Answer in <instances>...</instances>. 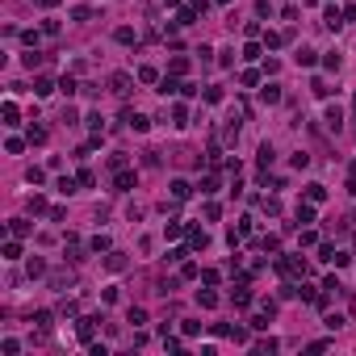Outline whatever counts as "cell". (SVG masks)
<instances>
[{
    "instance_id": "cell-2",
    "label": "cell",
    "mask_w": 356,
    "mask_h": 356,
    "mask_svg": "<svg viewBox=\"0 0 356 356\" xmlns=\"http://www.w3.org/2000/svg\"><path fill=\"white\" fill-rule=\"evenodd\" d=\"M122 122L130 126V130H138V134H143V130H151V122H147L143 113H134V109H126V113H122Z\"/></svg>"
},
{
    "instance_id": "cell-1",
    "label": "cell",
    "mask_w": 356,
    "mask_h": 356,
    "mask_svg": "<svg viewBox=\"0 0 356 356\" xmlns=\"http://www.w3.org/2000/svg\"><path fill=\"white\" fill-rule=\"evenodd\" d=\"M277 268H281L285 277H306V264L298 260V256H281V260H277Z\"/></svg>"
},
{
    "instance_id": "cell-36",
    "label": "cell",
    "mask_w": 356,
    "mask_h": 356,
    "mask_svg": "<svg viewBox=\"0 0 356 356\" xmlns=\"http://www.w3.org/2000/svg\"><path fill=\"white\" fill-rule=\"evenodd\" d=\"M88 126H93V134H105V126H101V113H88Z\"/></svg>"
},
{
    "instance_id": "cell-21",
    "label": "cell",
    "mask_w": 356,
    "mask_h": 356,
    "mask_svg": "<svg viewBox=\"0 0 356 356\" xmlns=\"http://www.w3.org/2000/svg\"><path fill=\"white\" fill-rule=\"evenodd\" d=\"M188 239H193V247H206L209 235H206V230H188Z\"/></svg>"
},
{
    "instance_id": "cell-4",
    "label": "cell",
    "mask_w": 356,
    "mask_h": 356,
    "mask_svg": "<svg viewBox=\"0 0 356 356\" xmlns=\"http://www.w3.org/2000/svg\"><path fill=\"white\" fill-rule=\"evenodd\" d=\"M109 88H113V93H117V96H126V93H130V75H126V72H117V75H109Z\"/></svg>"
},
{
    "instance_id": "cell-29",
    "label": "cell",
    "mask_w": 356,
    "mask_h": 356,
    "mask_svg": "<svg viewBox=\"0 0 356 356\" xmlns=\"http://www.w3.org/2000/svg\"><path fill=\"white\" fill-rule=\"evenodd\" d=\"M9 230H13V235H30V222H25V218H13Z\"/></svg>"
},
{
    "instance_id": "cell-30",
    "label": "cell",
    "mask_w": 356,
    "mask_h": 356,
    "mask_svg": "<svg viewBox=\"0 0 356 356\" xmlns=\"http://www.w3.org/2000/svg\"><path fill=\"white\" fill-rule=\"evenodd\" d=\"M30 143H38V147L46 143V130H42V126H30Z\"/></svg>"
},
{
    "instance_id": "cell-6",
    "label": "cell",
    "mask_w": 356,
    "mask_h": 356,
    "mask_svg": "<svg viewBox=\"0 0 356 356\" xmlns=\"http://www.w3.org/2000/svg\"><path fill=\"white\" fill-rule=\"evenodd\" d=\"M138 185V176H134V172H126V168H122V172H117V193H130V188H134Z\"/></svg>"
},
{
    "instance_id": "cell-22",
    "label": "cell",
    "mask_w": 356,
    "mask_h": 356,
    "mask_svg": "<svg viewBox=\"0 0 356 356\" xmlns=\"http://www.w3.org/2000/svg\"><path fill=\"white\" fill-rule=\"evenodd\" d=\"M138 80H143V84H155L159 75H155V67H138Z\"/></svg>"
},
{
    "instance_id": "cell-26",
    "label": "cell",
    "mask_w": 356,
    "mask_h": 356,
    "mask_svg": "<svg viewBox=\"0 0 356 356\" xmlns=\"http://www.w3.org/2000/svg\"><path fill=\"white\" fill-rule=\"evenodd\" d=\"M4 260H21V243H4Z\"/></svg>"
},
{
    "instance_id": "cell-13",
    "label": "cell",
    "mask_w": 356,
    "mask_h": 356,
    "mask_svg": "<svg viewBox=\"0 0 356 356\" xmlns=\"http://www.w3.org/2000/svg\"><path fill=\"white\" fill-rule=\"evenodd\" d=\"M172 93H180V84L172 80V75H164V80H159V96H172Z\"/></svg>"
},
{
    "instance_id": "cell-3",
    "label": "cell",
    "mask_w": 356,
    "mask_h": 356,
    "mask_svg": "<svg viewBox=\"0 0 356 356\" xmlns=\"http://www.w3.org/2000/svg\"><path fill=\"white\" fill-rule=\"evenodd\" d=\"M323 122L331 126V130H339V126H344V109H339V105H327V113H323Z\"/></svg>"
},
{
    "instance_id": "cell-12",
    "label": "cell",
    "mask_w": 356,
    "mask_h": 356,
    "mask_svg": "<svg viewBox=\"0 0 356 356\" xmlns=\"http://www.w3.org/2000/svg\"><path fill=\"white\" fill-rule=\"evenodd\" d=\"M293 63H298V67H314V51H310V46H302V51L293 55Z\"/></svg>"
},
{
    "instance_id": "cell-24",
    "label": "cell",
    "mask_w": 356,
    "mask_h": 356,
    "mask_svg": "<svg viewBox=\"0 0 356 356\" xmlns=\"http://www.w3.org/2000/svg\"><path fill=\"white\" fill-rule=\"evenodd\" d=\"M206 101H209V105L222 101V88H218V84H209V88H206Z\"/></svg>"
},
{
    "instance_id": "cell-34",
    "label": "cell",
    "mask_w": 356,
    "mask_h": 356,
    "mask_svg": "<svg viewBox=\"0 0 356 356\" xmlns=\"http://www.w3.org/2000/svg\"><path fill=\"white\" fill-rule=\"evenodd\" d=\"M80 185H84V188H93V185H96V176L88 172V168H80Z\"/></svg>"
},
{
    "instance_id": "cell-32",
    "label": "cell",
    "mask_w": 356,
    "mask_h": 356,
    "mask_svg": "<svg viewBox=\"0 0 356 356\" xmlns=\"http://www.w3.org/2000/svg\"><path fill=\"white\" fill-rule=\"evenodd\" d=\"M243 59H247V63L260 59V46H256V42H247V46H243Z\"/></svg>"
},
{
    "instance_id": "cell-5",
    "label": "cell",
    "mask_w": 356,
    "mask_h": 356,
    "mask_svg": "<svg viewBox=\"0 0 356 356\" xmlns=\"http://www.w3.org/2000/svg\"><path fill=\"white\" fill-rule=\"evenodd\" d=\"M96 323H101V319H80V327H75V331H80V339H84V344H88V339L96 335Z\"/></svg>"
},
{
    "instance_id": "cell-33",
    "label": "cell",
    "mask_w": 356,
    "mask_h": 356,
    "mask_svg": "<svg viewBox=\"0 0 356 356\" xmlns=\"http://www.w3.org/2000/svg\"><path fill=\"white\" fill-rule=\"evenodd\" d=\"M180 277H185V281H193V277H201V268H197V264H185V268H180Z\"/></svg>"
},
{
    "instance_id": "cell-20",
    "label": "cell",
    "mask_w": 356,
    "mask_h": 356,
    "mask_svg": "<svg viewBox=\"0 0 356 356\" xmlns=\"http://www.w3.org/2000/svg\"><path fill=\"white\" fill-rule=\"evenodd\" d=\"M298 222H314V201L310 206H298Z\"/></svg>"
},
{
    "instance_id": "cell-38",
    "label": "cell",
    "mask_w": 356,
    "mask_h": 356,
    "mask_svg": "<svg viewBox=\"0 0 356 356\" xmlns=\"http://www.w3.org/2000/svg\"><path fill=\"white\" fill-rule=\"evenodd\" d=\"M348 193H352V197H356V172H352V180H348Z\"/></svg>"
},
{
    "instance_id": "cell-7",
    "label": "cell",
    "mask_w": 356,
    "mask_h": 356,
    "mask_svg": "<svg viewBox=\"0 0 356 356\" xmlns=\"http://www.w3.org/2000/svg\"><path fill=\"white\" fill-rule=\"evenodd\" d=\"M197 306H201V310H214V306H218V293H214V289H201L197 293Z\"/></svg>"
},
{
    "instance_id": "cell-14",
    "label": "cell",
    "mask_w": 356,
    "mask_h": 356,
    "mask_svg": "<svg viewBox=\"0 0 356 356\" xmlns=\"http://www.w3.org/2000/svg\"><path fill=\"white\" fill-rule=\"evenodd\" d=\"M323 67H327V72H339V67H344V59H339V51H327Z\"/></svg>"
},
{
    "instance_id": "cell-11",
    "label": "cell",
    "mask_w": 356,
    "mask_h": 356,
    "mask_svg": "<svg viewBox=\"0 0 356 356\" xmlns=\"http://www.w3.org/2000/svg\"><path fill=\"white\" fill-rule=\"evenodd\" d=\"M126 319H130V327H143V323H147V310H143V306H130V310H126Z\"/></svg>"
},
{
    "instance_id": "cell-25",
    "label": "cell",
    "mask_w": 356,
    "mask_h": 356,
    "mask_svg": "<svg viewBox=\"0 0 356 356\" xmlns=\"http://www.w3.org/2000/svg\"><path fill=\"white\" fill-rule=\"evenodd\" d=\"M59 193H63V197H72V193H75V180L63 176V180H59Z\"/></svg>"
},
{
    "instance_id": "cell-37",
    "label": "cell",
    "mask_w": 356,
    "mask_h": 356,
    "mask_svg": "<svg viewBox=\"0 0 356 356\" xmlns=\"http://www.w3.org/2000/svg\"><path fill=\"white\" fill-rule=\"evenodd\" d=\"M0 348H4V356H17V352H21V344H17V339H4Z\"/></svg>"
},
{
    "instance_id": "cell-16",
    "label": "cell",
    "mask_w": 356,
    "mask_h": 356,
    "mask_svg": "<svg viewBox=\"0 0 356 356\" xmlns=\"http://www.w3.org/2000/svg\"><path fill=\"white\" fill-rule=\"evenodd\" d=\"M172 126H188V109L185 105H172Z\"/></svg>"
},
{
    "instance_id": "cell-15",
    "label": "cell",
    "mask_w": 356,
    "mask_h": 356,
    "mask_svg": "<svg viewBox=\"0 0 356 356\" xmlns=\"http://www.w3.org/2000/svg\"><path fill=\"white\" fill-rule=\"evenodd\" d=\"M306 197L319 206V201H327V188H323V185H306Z\"/></svg>"
},
{
    "instance_id": "cell-10",
    "label": "cell",
    "mask_w": 356,
    "mask_h": 356,
    "mask_svg": "<svg viewBox=\"0 0 356 356\" xmlns=\"http://www.w3.org/2000/svg\"><path fill=\"white\" fill-rule=\"evenodd\" d=\"M188 193H193V185H188V180H172V197H176V201H185Z\"/></svg>"
},
{
    "instance_id": "cell-27",
    "label": "cell",
    "mask_w": 356,
    "mask_h": 356,
    "mask_svg": "<svg viewBox=\"0 0 356 356\" xmlns=\"http://www.w3.org/2000/svg\"><path fill=\"white\" fill-rule=\"evenodd\" d=\"M30 323H38V327H51V310H34V319Z\"/></svg>"
},
{
    "instance_id": "cell-9",
    "label": "cell",
    "mask_w": 356,
    "mask_h": 356,
    "mask_svg": "<svg viewBox=\"0 0 356 356\" xmlns=\"http://www.w3.org/2000/svg\"><path fill=\"white\" fill-rule=\"evenodd\" d=\"M55 93V84L46 80V75H38V80H34V96H51Z\"/></svg>"
},
{
    "instance_id": "cell-18",
    "label": "cell",
    "mask_w": 356,
    "mask_h": 356,
    "mask_svg": "<svg viewBox=\"0 0 356 356\" xmlns=\"http://www.w3.org/2000/svg\"><path fill=\"white\" fill-rule=\"evenodd\" d=\"M88 247H93V251H109V235H93Z\"/></svg>"
},
{
    "instance_id": "cell-23",
    "label": "cell",
    "mask_w": 356,
    "mask_h": 356,
    "mask_svg": "<svg viewBox=\"0 0 356 356\" xmlns=\"http://www.w3.org/2000/svg\"><path fill=\"white\" fill-rule=\"evenodd\" d=\"M59 88H63V96H72V93H75V75H63Z\"/></svg>"
},
{
    "instance_id": "cell-28",
    "label": "cell",
    "mask_w": 356,
    "mask_h": 356,
    "mask_svg": "<svg viewBox=\"0 0 356 356\" xmlns=\"http://www.w3.org/2000/svg\"><path fill=\"white\" fill-rule=\"evenodd\" d=\"M197 188H201V193H218V176H206Z\"/></svg>"
},
{
    "instance_id": "cell-17",
    "label": "cell",
    "mask_w": 356,
    "mask_h": 356,
    "mask_svg": "<svg viewBox=\"0 0 356 356\" xmlns=\"http://www.w3.org/2000/svg\"><path fill=\"white\" fill-rule=\"evenodd\" d=\"M230 298H235V306H239V310H243V306H251V293L243 289V285H239V289H235V293H230Z\"/></svg>"
},
{
    "instance_id": "cell-8",
    "label": "cell",
    "mask_w": 356,
    "mask_h": 356,
    "mask_svg": "<svg viewBox=\"0 0 356 356\" xmlns=\"http://www.w3.org/2000/svg\"><path fill=\"white\" fill-rule=\"evenodd\" d=\"M260 101L277 105V101H281V88H277V84H264V88H260Z\"/></svg>"
},
{
    "instance_id": "cell-19",
    "label": "cell",
    "mask_w": 356,
    "mask_h": 356,
    "mask_svg": "<svg viewBox=\"0 0 356 356\" xmlns=\"http://www.w3.org/2000/svg\"><path fill=\"white\" fill-rule=\"evenodd\" d=\"M4 126H17V105L4 101Z\"/></svg>"
},
{
    "instance_id": "cell-39",
    "label": "cell",
    "mask_w": 356,
    "mask_h": 356,
    "mask_svg": "<svg viewBox=\"0 0 356 356\" xmlns=\"http://www.w3.org/2000/svg\"><path fill=\"white\" fill-rule=\"evenodd\" d=\"M38 4H42V9H51V4H59V0H38Z\"/></svg>"
},
{
    "instance_id": "cell-35",
    "label": "cell",
    "mask_w": 356,
    "mask_h": 356,
    "mask_svg": "<svg viewBox=\"0 0 356 356\" xmlns=\"http://www.w3.org/2000/svg\"><path fill=\"white\" fill-rule=\"evenodd\" d=\"M113 38H117V42H134V30H130V25H122V30H117Z\"/></svg>"
},
{
    "instance_id": "cell-31",
    "label": "cell",
    "mask_w": 356,
    "mask_h": 356,
    "mask_svg": "<svg viewBox=\"0 0 356 356\" xmlns=\"http://www.w3.org/2000/svg\"><path fill=\"white\" fill-rule=\"evenodd\" d=\"M268 164H272V143H264L260 147V168H268Z\"/></svg>"
}]
</instances>
